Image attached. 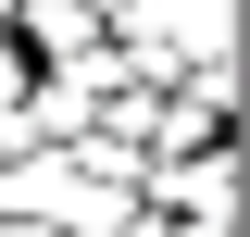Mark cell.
I'll return each mask as SVG.
<instances>
[{"instance_id":"2","label":"cell","mask_w":250,"mask_h":237,"mask_svg":"<svg viewBox=\"0 0 250 237\" xmlns=\"http://www.w3.org/2000/svg\"><path fill=\"white\" fill-rule=\"evenodd\" d=\"M88 38H113L88 0H13V50L25 62H62V50H88Z\"/></svg>"},{"instance_id":"1","label":"cell","mask_w":250,"mask_h":237,"mask_svg":"<svg viewBox=\"0 0 250 237\" xmlns=\"http://www.w3.org/2000/svg\"><path fill=\"white\" fill-rule=\"evenodd\" d=\"M138 200H163V212H238V138L138 150Z\"/></svg>"},{"instance_id":"3","label":"cell","mask_w":250,"mask_h":237,"mask_svg":"<svg viewBox=\"0 0 250 237\" xmlns=\"http://www.w3.org/2000/svg\"><path fill=\"white\" fill-rule=\"evenodd\" d=\"M0 25H13V0H0Z\"/></svg>"}]
</instances>
